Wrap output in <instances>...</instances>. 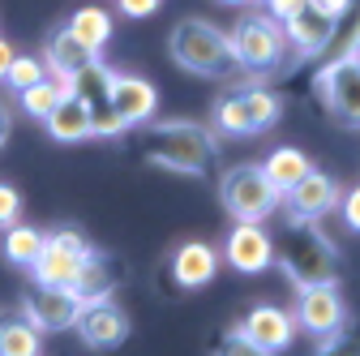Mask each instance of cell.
I'll list each match as a JSON object with an SVG mask.
<instances>
[{
	"label": "cell",
	"mask_w": 360,
	"mask_h": 356,
	"mask_svg": "<svg viewBox=\"0 0 360 356\" xmlns=\"http://www.w3.org/2000/svg\"><path fill=\"white\" fill-rule=\"evenodd\" d=\"M309 167H313V163H309V155H304V151H296V146H279V151H270V155L262 159V172L270 176V185H275L279 193H283L288 185H296Z\"/></svg>",
	"instance_id": "obj_23"
},
{
	"label": "cell",
	"mask_w": 360,
	"mask_h": 356,
	"mask_svg": "<svg viewBox=\"0 0 360 356\" xmlns=\"http://www.w3.org/2000/svg\"><path fill=\"white\" fill-rule=\"evenodd\" d=\"M304 5H309L313 13H322V18L339 22V18H347V13H352V5H356V0H304Z\"/></svg>",
	"instance_id": "obj_32"
},
{
	"label": "cell",
	"mask_w": 360,
	"mask_h": 356,
	"mask_svg": "<svg viewBox=\"0 0 360 356\" xmlns=\"http://www.w3.org/2000/svg\"><path fill=\"white\" fill-rule=\"evenodd\" d=\"M5 318H9V314H5V309H0V322H5Z\"/></svg>",
	"instance_id": "obj_38"
},
{
	"label": "cell",
	"mask_w": 360,
	"mask_h": 356,
	"mask_svg": "<svg viewBox=\"0 0 360 356\" xmlns=\"http://www.w3.org/2000/svg\"><path fill=\"white\" fill-rule=\"evenodd\" d=\"M69 292H73V296H77L82 305H95V300H112V292H116L112 266H108V262H103L99 253L82 258V266H77V275H73Z\"/></svg>",
	"instance_id": "obj_20"
},
{
	"label": "cell",
	"mask_w": 360,
	"mask_h": 356,
	"mask_svg": "<svg viewBox=\"0 0 360 356\" xmlns=\"http://www.w3.org/2000/svg\"><path fill=\"white\" fill-rule=\"evenodd\" d=\"M9 65H13V43H9V39H0V82H5Z\"/></svg>",
	"instance_id": "obj_36"
},
{
	"label": "cell",
	"mask_w": 360,
	"mask_h": 356,
	"mask_svg": "<svg viewBox=\"0 0 360 356\" xmlns=\"http://www.w3.org/2000/svg\"><path fill=\"white\" fill-rule=\"evenodd\" d=\"M335 210L343 215L347 232H356V236H360V185H352L347 193H339V206H335Z\"/></svg>",
	"instance_id": "obj_30"
},
{
	"label": "cell",
	"mask_w": 360,
	"mask_h": 356,
	"mask_svg": "<svg viewBox=\"0 0 360 356\" xmlns=\"http://www.w3.org/2000/svg\"><path fill=\"white\" fill-rule=\"evenodd\" d=\"M9 129H13V116H9V103L0 99V151H5V142H9Z\"/></svg>",
	"instance_id": "obj_35"
},
{
	"label": "cell",
	"mask_w": 360,
	"mask_h": 356,
	"mask_svg": "<svg viewBox=\"0 0 360 356\" xmlns=\"http://www.w3.org/2000/svg\"><path fill=\"white\" fill-rule=\"evenodd\" d=\"M223 5H249V0H223Z\"/></svg>",
	"instance_id": "obj_37"
},
{
	"label": "cell",
	"mask_w": 360,
	"mask_h": 356,
	"mask_svg": "<svg viewBox=\"0 0 360 356\" xmlns=\"http://www.w3.org/2000/svg\"><path fill=\"white\" fill-rule=\"evenodd\" d=\"M43 339L26 318H5L0 322V356H39Z\"/></svg>",
	"instance_id": "obj_25"
},
{
	"label": "cell",
	"mask_w": 360,
	"mask_h": 356,
	"mask_svg": "<svg viewBox=\"0 0 360 356\" xmlns=\"http://www.w3.org/2000/svg\"><path fill=\"white\" fill-rule=\"evenodd\" d=\"M339 185H335V176H326V172H318V167H309L296 185H288L283 189V210H288V219H322V215H330L335 206H339Z\"/></svg>",
	"instance_id": "obj_11"
},
{
	"label": "cell",
	"mask_w": 360,
	"mask_h": 356,
	"mask_svg": "<svg viewBox=\"0 0 360 356\" xmlns=\"http://www.w3.org/2000/svg\"><path fill=\"white\" fill-rule=\"evenodd\" d=\"M77 335L86 348H95V352H112L129 339V318H124V309L116 300H95V305H82V314H77Z\"/></svg>",
	"instance_id": "obj_13"
},
{
	"label": "cell",
	"mask_w": 360,
	"mask_h": 356,
	"mask_svg": "<svg viewBox=\"0 0 360 356\" xmlns=\"http://www.w3.org/2000/svg\"><path fill=\"white\" fill-rule=\"evenodd\" d=\"M43 241H48V236H43L39 228L9 224V228H5V258H9L13 266H26V271H30V266H34V258L43 253Z\"/></svg>",
	"instance_id": "obj_24"
},
{
	"label": "cell",
	"mask_w": 360,
	"mask_h": 356,
	"mask_svg": "<svg viewBox=\"0 0 360 356\" xmlns=\"http://www.w3.org/2000/svg\"><path fill=\"white\" fill-rule=\"evenodd\" d=\"M313 95L343 129H360V56H335L313 77Z\"/></svg>",
	"instance_id": "obj_7"
},
{
	"label": "cell",
	"mask_w": 360,
	"mask_h": 356,
	"mask_svg": "<svg viewBox=\"0 0 360 356\" xmlns=\"http://www.w3.org/2000/svg\"><path fill=\"white\" fill-rule=\"evenodd\" d=\"M60 91H65V82H56V77H43V82L26 86V91H18V103H22V112H26V116L43 120V116H48V112L56 108Z\"/></svg>",
	"instance_id": "obj_26"
},
{
	"label": "cell",
	"mask_w": 360,
	"mask_h": 356,
	"mask_svg": "<svg viewBox=\"0 0 360 356\" xmlns=\"http://www.w3.org/2000/svg\"><path fill=\"white\" fill-rule=\"evenodd\" d=\"M65 26H69V34L82 43L90 56H99V52L108 48V39H112V18H108V9H95V5L77 9Z\"/></svg>",
	"instance_id": "obj_21"
},
{
	"label": "cell",
	"mask_w": 360,
	"mask_h": 356,
	"mask_svg": "<svg viewBox=\"0 0 360 356\" xmlns=\"http://www.w3.org/2000/svg\"><path fill=\"white\" fill-rule=\"evenodd\" d=\"M270 241H275V262L283 279L296 292L318 284H339V249L318 228V219H283Z\"/></svg>",
	"instance_id": "obj_1"
},
{
	"label": "cell",
	"mask_w": 360,
	"mask_h": 356,
	"mask_svg": "<svg viewBox=\"0 0 360 356\" xmlns=\"http://www.w3.org/2000/svg\"><path fill=\"white\" fill-rule=\"evenodd\" d=\"M228 43H232L236 69L262 77V73H275L283 65L288 34H283V22H275L270 13H249L228 30Z\"/></svg>",
	"instance_id": "obj_6"
},
{
	"label": "cell",
	"mask_w": 360,
	"mask_h": 356,
	"mask_svg": "<svg viewBox=\"0 0 360 356\" xmlns=\"http://www.w3.org/2000/svg\"><path fill=\"white\" fill-rule=\"evenodd\" d=\"M214 356H266V352H257L240 331H228V335L214 343Z\"/></svg>",
	"instance_id": "obj_29"
},
{
	"label": "cell",
	"mask_w": 360,
	"mask_h": 356,
	"mask_svg": "<svg viewBox=\"0 0 360 356\" xmlns=\"http://www.w3.org/2000/svg\"><path fill=\"white\" fill-rule=\"evenodd\" d=\"M313 356H360V348H356V339H352L347 326H343V331L318 339V352H313Z\"/></svg>",
	"instance_id": "obj_28"
},
{
	"label": "cell",
	"mask_w": 360,
	"mask_h": 356,
	"mask_svg": "<svg viewBox=\"0 0 360 356\" xmlns=\"http://www.w3.org/2000/svg\"><path fill=\"white\" fill-rule=\"evenodd\" d=\"M257 352H266V356H279V352H288L292 348V339H296V318L292 314H283L279 305H253L249 314L240 318V326H236Z\"/></svg>",
	"instance_id": "obj_12"
},
{
	"label": "cell",
	"mask_w": 360,
	"mask_h": 356,
	"mask_svg": "<svg viewBox=\"0 0 360 356\" xmlns=\"http://www.w3.org/2000/svg\"><path fill=\"white\" fill-rule=\"evenodd\" d=\"M335 26H339V22H330V18H322V13H313V9L304 5L300 13H292V18L283 22V34H288L292 48H300L304 56H318V52L330 48Z\"/></svg>",
	"instance_id": "obj_18"
},
{
	"label": "cell",
	"mask_w": 360,
	"mask_h": 356,
	"mask_svg": "<svg viewBox=\"0 0 360 356\" xmlns=\"http://www.w3.org/2000/svg\"><path fill=\"white\" fill-rule=\"evenodd\" d=\"M86 61H90V52H86L82 43L69 34V26H56V30L48 34V61H43L48 77H56V82H65V86H69V77H73Z\"/></svg>",
	"instance_id": "obj_19"
},
{
	"label": "cell",
	"mask_w": 360,
	"mask_h": 356,
	"mask_svg": "<svg viewBox=\"0 0 360 356\" xmlns=\"http://www.w3.org/2000/svg\"><path fill=\"white\" fill-rule=\"evenodd\" d=\"M163 0H116V13L120 18H150Z\"/></svg>",
	"instance_id": "obj_33"
},
{
	"label": "cell",
	"mask_w": 360,
	"mask_h": 356,
	"mask_svg": "<svg viewBox=\"0 0 360 356\" xmlns=\"http://www.w3.org/2000/svg\"><path fill=\"white\" fill-rule=\"evenodd\" d=\"M214 271H219V253L206 241H185L172 253V279H176V288H185V292L206 288L214 279Z\"/></svg>",
	"instance_id": "obj_16"
},
{
	"label": "cell",
	"mask_w": 360,
	"mask_h": 356,
	"mask_svg": "<svg viewBox=\"0 0 360 356\" xmlns=\"http://www.w3.org/2000/svg\"><path fill=\"white\" fill-rule=\"evenodd\" d=\"M142 155L155 167L176 176H206L210 163L219 159V138L210 125H198V120H163L142 129Z\"/></svg>",
	"instance_id": "obj_2"
},
{
	"label": "cell",
	"mask_w": 360,
	"mask_h": 356,
	"mask_svg": "<svg viewBox=\"0 0 360 356\" xmlns=\"http://www.w3.org/2000/svg\"><path fill=\"white\" fill-rule=\"evenodd\" d=\"M43 77H48V69H43V61H34V56H13V65L5 73V82H9L13 95L26 91V86H34V82H43Z\"/></svg>",
	"instance_id": "obj_27"
},
{
	"label": "cell",
	"mask_w": 360,
	"mask_h": 356,
	"mask_svg": "<svg viewBox=\"0 0 360 356\" xmlns=\"http://www.w3.org/2000/svg\"><path fill=\"white\" fill-rule=\"evenodd\" d=\"M108 103L116 108V116L129 125V129H138L155 116L159 108V91H155V82L146 77H133V73H116L112 82V91H108Z\"/></svg>",
	"instance_id": "obj_15"
},
{
	"label": "cell",
	"mask_w": 360,
	"mask_h": 356,
	"mask_svg": "<svg viewBox=\"0 0 360 356\" xmlns=\"http://www.w3.org/2000/svg\"><path fill=\"white\" fill-rule=\"evenodd\" d=\"M95 249H90V241L73 228H60V232H48V241H43V253L34 258L30 275L34 284H52V288H69L82 258H90Z\"/></svg>",
	"instance_id": "obj_8"
},
{
	"label": "cell",
	"mask_w": 360,
	"mask_h": 356,
	"mask_svg": "<svg viewBox=\"0 0 360 356\" xmlns=\"http://www.w3.org/2000/svg\"><path fill=\"white\" fill-rule=\"evenodd\" d=\"M167 52L185 73H198V77H228L236 69L228 30H219V26L202 22V18L176 22L172 34H167Z\"/></svg>",
	"instance_id": "obj_3"
},
{
	"label": "cell",
	"mask_w": 360,
	"mask_h": 356,
	"mask_svg": "<svg viewBox=\"0 0 360 356\" xmlns=\"http://www.w3.org/2000/svg\"><path fill=\"white\" fill-rule=\"evenodd\" d=\"M296 326H304L313 339H326L335 331L347 326V305L339 296L335 284H318V288H300V300H296Z\"/></svg>",
	"instance_id": "obj_10"
},
{
	"label": "cell",
	"mask_w": 360,
	"mask_h": 356,
	"mask_svg": "<svg viewBox=\"0 0 360 356\" xmlns=\"http://www.w3.org/2000/svg\"><path fill=\"white\" fill-rule=\"evenodd\" d=\"M22 219V193L13 185H0V228H9Z\"/></svg>",
	"instance_id": "obj_31"
},
{
	"label": "cell",
	"mask_w": 360,
	"mask_h": 356,
	"mask_svg": "<svg viewBox=\"0 0 360 356\" xmlns=\"http://www.w3.org/2000/svg\"><path fill=\"white\" fill-rule=\"evenodd\" d=\"M223 258L240 275H262L266 266H275V241L262 224H236L223 241Z\"/></svg>",
	"instance_id": "obj_14"
},
{
	"label": "cell",
	"mask_w": 360,
	"mask_h": 356,
	"mask_svg": "<svg viewBox=\"0 0 360 356\" xmlns=\"http://www.w3.org/2000/svg\"><path fill=\"white\" fill-rule=\"evenodd\" d=\"M82 314V300L69 288H52V284H34V292L22 300V318L39 331V335H52V331H69Z\"/></svg>",
	"instance_id": "obj_9"
},
{
	"label": "cell",
	"mask_w": 360,
	"mask_h": 356,
	"mask_svg": "<svg viewBox=\"0 0 360 356\" xmlns=\"http://www.w3.org/2000/svg\"><path fill=\"white\" fill-rule=\"evenodd\" d=\"M283 116V99L266 91L262 82H240L214 103V129L223 138H257V133L275 129Z\"/></svg>",
	"instance_id": "obj_4"
},
{
	"label": "cell",
	"mask_w": 360,
	"mask_h": 356,
	"mask_svg": "<svg viewBox=\"0 0 360 356\" xmlns=\"http://www.w3.org/2000/svg\"><path fill=\"white\" fill-rule=\"evenodd\" d=\"M112 82H116V69H108L99 56H90V61H86V65L69 77V91H73L77 99H86L90 108H95V103H108Z\"/></svg>",
	"instance_id": "obj_22"
},
{
	"label": "cell",
	"mask_w": 360,
	"mask_h": 356,
	"mask_svg": "<svg viewBox=\"0 0 360 356\" xmlns=\"http://www.w3.org/2000/svg\"><path fill=\"white\" fill-rule=\"evenodd\" d=\"M279 189L270 185L262 163H232L219 176V202L236 224H262L270 210H279Z\"/></svg>",
	"instance_id": "obj_5"
},
{
	"label": "cell",
	"mask_w": 360,
	"mask_h": 356,
	"mask_svg": "<svg viewBox=\"0 0 360 356\" xmlns=\"http://www.w3.org/2000/svg\"><path fill=\"white\" fill-rule=\"evenodd\" d=\"M43 125H48V133H52L56 142H86L90 138V103L77 99L69 86H65L60 99H56V108L43 116Z\"/></svg>",
	"instance_id": "obj_17"
},
{
	"label": "cell",
	"mask_w": 360,
	"mask_h": 356,
	"mask_svg": "<svg viewBox=\"0 0 360 356\" xmlns=\"http://www.w3.org/2000/svg\"><path fill=\"white\" fill-rule=\"evenodd\" d=\"M262 5H266V13L275 18V22H288L292 13H300V9H304V0H262Z\"/></svg>",
	"instance_id": "obj_34"
}]
</instances>
